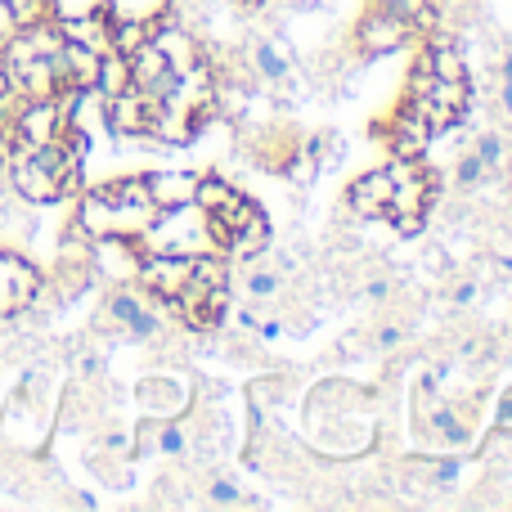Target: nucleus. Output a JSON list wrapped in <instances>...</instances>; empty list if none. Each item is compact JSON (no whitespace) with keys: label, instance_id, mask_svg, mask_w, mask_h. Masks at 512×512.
<instances>
[{"label":"nucleus","instance_id":"bb28decb","mask_svg":"<svg viewBox=\"0 0 512 512\" xmlns=\"http://www.w3.org/2000/svg\"><path fill=\"white\" fill-rule=\"evenodd\" d=\"M481 176H486V167H481V158L477 153H468V158H459V171H454V180H459V185H481Z\"/></svg>","mask_w":512,"mask_h":512},{"label":"nucleus","instance_id":"aec40b11","mask_svg":"<svg viewBox=\"0 0 512 512\" xmlns=\"http://www.w3.org/2000/svg\"><path fill=\"white\" fill-rule=\"evenodd\" d=\"M378 5H387L391 14L409 18V23H414V36H432L436 32V18H441L436 0H378Z\"/></svg>","mask_w":512,"mask_h":512},{"label":"nucleus","instance_id":"1a4fd4ad","mask_svg":"<svg viewBox=\"0 0 512 512\" xmlns=\"http://www.w3.org/2000/svg\"><path fill=\"white\" fill-rule=\"evenodd\" d=\"M373 135H382L396 158H423L427 144H432V126H427L409 104H400L387 122H373Z\"/></svg>","mask_w":512,"mask_h":512},{"label":"nucleus","instance_id":"c756f323","mask_svg":"<svg viewBox=\"0 0 512 512\" xmlns=\"http://www.w3.org/2000/svg\"><path fill=\"white\" fill-rule=\"evenodd\" d=\"M373 342H378V351H396V346L405 342V333H400L396 324H387V328H378V337H373Z\"/></svg>","mask_w":512,"mask_h":512},{"label":"nucleus","instance_id":"0eeeda50","mask_svg":"<svg viewBox=\"0 0 512 512\" xmlns=\"http://www.w3.org/2000/svg\"><path fill=\"white\" fill-rule=\"evenodd\" d=\"M63 126L68 122H63V113H59L54 99H27L5 131H9V140H14V149H36V144L59 140Z\"/></svg>","mask_w":512,"mask_h":512},{"label":"nucleus","instance_id":"9d476101","mask_svg":"<svg viewBox=\"0 0 512 512\" xmlns=\"http://www.w3.org/2000/svg\"><path fill=\"white\" fill-rule=\"evenodd\" d=\"M144 189H149L153 207H158L162 216L189 212V207H194V189H198V171H180V167L144 171Z\"/></svg>","mask_w":512,"mask_h":512},{"label":"nucleus","instance_id":"412c9836","mask_svg":"<svg viewBox=\"0 0 512 512\" xmlns=\"http://www.w3.org/2000/svg\"><path fill=\"white\" fill-rule=\"evenodd\" d=\"M234 198H239V189H234L230 180L198 176V189H194V207H198V212H221V207L234 203Z\"/></svg>","mask_w":512,"mask_h":512},{"label":"nucleus","instance_id":"ea45409f","mask_svg":"<svg viewBox=\"0 0 512 512\" xmlns=\"http://www.w3.org/2000/svg\"><path fill=\"white\" fill-rule=\"evenodd\" d=\"M499 265H504V270L512 274V256H499Z\"/></svg>","mask_w":512,"mask_h":512},{"label":"nucleus","instance_id":"f3484780","mask_svg":"<svg viewBox=\"0 0 512 512\" xmlns=\"http://www.w3.org/2000/svg\"><path fill=\"white\" fill-rule=\"evenodd\" d=\"M418 68L432 72V77H441V81H468V63H463L459 45H450V41L427 45V50L418 54Z\"/></svg>","mask_w":512,"mask_h":512},{"label":"nucleus","instance_id":"a878e982","mask_svg":"<svg viewBox=\"0 0 512 512\" xmlns=\"http://www.w3.org/2000/svg\"><path fill=\"white\" fill-rule=\"evenodd\" d=\"M158 450L167 454V459H180V454H185V432H180L176 423L162 427V432H158Z\"/></svg>","mask_w":512,"mask_h":512},{"label":"nucleus","instance_id":"6ab92c4d","mask_svg":"<svg viewBox=\"0 0 512 512\" xmlns=\"http://www.w3.org/2000/svg\"><path fill=\"white\" fill-rule=\"evenodd\" d=\"M144 41H149V18L113 14V23H108V50H117V54H135Z\"/></svg>","mask_w":512,"mask_h":512},{"label":"nucleus","instance_id":"7ed1b4c3","mask_svg":"<svg viewBox=\"0 0 512 512\" xmlns=\"http://www.w3.org/2000/svg\"><path fill=\"white\" fill-rule=\"evenodd\" d=\"M405 104L432 126V135H441L463 122V113H468V104H472V86L468 81H441V77H432V72L414 68Z\"/></svg>","mask_w":512,"mask_h":512},{"label":"nucleus","instance_id":"f704fd0d","mask_svg":"<svg viewBox=\"0 0 512 512\" xmlns=\"http://www.w3.org/2000/svg\"><path fill=\"white\" fill-rule=\"evenodd\" d=\"M499 427H504V432H512V391L504 396V405H499Z\"/></svg>","mask_w":512,"mask_h":512},{"label":"nucleus","instance_id":"dca6fc26","mask_svg":"<svg viewBox=\"0 0 512 512\" xmlns=\"http://www.w3.org/2000/svg\"><path fill=\"white\" fill-rule=\"evenodd\" d=\"M95 72H99V54L86 50L77 41H63L59 50V81L63 86H95Z\"/></svg>","mask_w":512,"mask_h":512},{"label":"nucleus","instance_id":"9b49d317","mask_svg":"<svg viewBox=\"0 0 512 512\" xmlns=\"http://www.w3.org/2000/svg\"><path fill=\"white\" fill-rule=\"evenodd\" d=\"M149 117H153V99L140 90H122V95L104 99V131L135 140V135H149Z\"/></svg>","mask_w":512,"mask_h":512},{"label":"nucleus","instance_id":"473e14b6","mask_svg":"<svg viewBox=\"0 0 512 512\" xmlns=\"http://www.w3.org/2000/svg\"><path fill=\"white\" fill-rule=\"evenodd\" d=\"M9 153H14V140H9V131L0 126V171L9 167Z\"/></svg>","mask_w":512,"mask_h":512},{"label":"nucleus","instance_id":"ddd939ff","mask_svg":"<svg viewBox=\"0 0 512 512\" xmlns=\"http://www.w3.org/2000/svg\"><path fill=\"white\" fill-rule=\"evenodd\" d=\"M387 198H391L387 167L364 171V176H355L351 189H346V207H351L355 216H364V221H382V216H387Z\"/></svg>","mask_w":512,"mask_h":512},{"label":"nucleus","instance_id":"2eb2a0df","mask_svg":"<svg viewBox=\"0 0 512 512\" xmlns=\"http://www.w3.org/2000/svg\"><path fill=\"white\" fill-rule=\"evenodd\" d=\"M265 248H270V216H265L261 207H252L248 221L230 234V243H225L221 252L230 256V261H252V256H261Z\"/></svg>","mask_w":512,"mask_h":512},{"label":"nucleus","instance_id":"a19ab883","mask_svg":"<svg viewBox=\"0 0 512 512\" xmlns=\"http://www.w3.org/2000/svg\"><path fill=\"white\" fill-rule=\"evenodd\" d=\"M198 5H212V0H198Z\"/></svg>","mask_w":512,"mask_h":512},{"label":"nucleus","instance_id":"4c0bfd02","mask_svg":"<svg viewBox=\"0 0 512 512\" xmlns=\"http://www.w3.org/2000/svg\"><path fill=\"white\" fill-rule=\"evenodd\" d=\"M504 104H508V113H512V81H504Z\"/></svg>","mask_w":512,"mask_h":512},{"label":"nucleus","instance_id":"b1692460","mask_svg":"<svg viewBox=\"0 0 512 512\" xmlns=\"http://www.w3.org/2000/svg\"><path fill=\"white\" fill-rule=\"evenodd\" d=\"M162 333V310H153V306H144L140 315L126 324V337L131 342H149V337H158Z\"/></svg>","mask_w":512,"mask_h":512},{"label":"nucleus","instance_id":"a211bd4d","mask_svg":"<svg viewBox=\"0 0 512 512\" xmlns=\"http://www.w3.org/2000/svg\"><path fill=\"white\" fill-rule=\"evenodd\" d=\"M95 90H99L104 99H113V95H122V90H131V63H126V54H117V50H104V54H99Z\"/></svg>","mask_w":512,"mask_h":512},{"label":"nucleus","instance_id":"cd10ccee","mask_svg":"<svg viewBox=\"0 0 512 512\" xmlns=\"http://www.w3.org/2000/svg\"><path fill=\"white\" fill-rule=\"evenodd\" d=\"M279 274H270V270H256V274H248V292L252 297H274L279 292Z\"/></svg>","mask_w":512,"mask_h":512},{"label":"nucleus","instance_id":"7c9ffc66","mask_svg":"<svg viewBox=\"0 0 512 512\" xmlns=\"http://www.w3.org/2000/svg\"><path fill=\"white\" fill-rule=\"evenodd\" d=\"M14 32H18V18H14V9H9V0H0V45H5Z\"/></svg>","mask_w":512,"mask_h":512},{"label":"nucleus","instance_id":"e433bc0d","mask_svg":"<svg viewBox=\"0 0 512 512\" xmlns=\"http://www.w3.org/2000/svg\"><path fill=\"white\" fill-rule=\"evenodd\" d=\"M234 5H243V9H261L265 0H234Z\"/></svg>","mask_w":512,"mask_h":512},{"label":"nucleus","instance_id":"f257e3e1","mask_svg":"<svg viewBox=\"0 0 512 512\" xmlns=\"http://www.w3.org/2000/svg\"><path fill=\"white\" fill-rule=\"evenodd\" d=\"M162 221V212L153 207L144 176H122L108 185L81 194L77 203V225L86 230V239H144L153 225Z\"/></svg>","mask_w":512,"mask_h":512},{"label":"nucleus","instance_id":"20e7f679","mask_svg":"<svg viewBox=\"0 0 512 512\" xmlns=\"http://www.w3.org/2000/svg\"><path fill=\"white\" fill-rule=\"evenodd\" d=\"M135 279H140V288L149 292L158 306L162 301H176L180 288L194 279V252H144Z\"/></svg>","mask_w":512,"mask_h":512},{"label":"nucleus","instance_id":"58836bf2","mask_svg":"<svg viewBox=\"0 0 512 512\" xmlns=\"http://www.w3.org/2000/svg\"><path fill=\"white\" fill-rule=\"evenodd\" d=\"M504 81H512V54L504 59Z\"/></svg>","mask_w":512,"mask_h":512},{"label":"nucleus","instance_id":"f03ea898","mask_svg":"<svg viewBox=\"0 0 512 512\" xmlns=\"http://www.w3.org/2000/svg\"><path fill=\"white\" fill-rule=\"evenodd\" d=\"M387 176H391V198H387V216L382 221L396 225L400 239H418L427 221V207L436 198L432 171L423 167V158H391Z\"/></svg>","mask_w":512,"mask_h":512},{"label":"nucleus","instance_id":"c85d7f7f","mask_svg":"<svg viewBox=\"0 0 512 512\" xmlns=\"http://www.w3.org/2000/svg\"><path fill=\"white\" fill-rule=\"evenodd\" d=\"M207 499H212L216 508H230V504H239V486L234 481H212V490H207Z\"/></svg>","mask_w":512,"mask_h":512},{"label":"nucleus","instance_id":"6e6552de","mask_svg":"<svg viewBox=\"0 0 512 512\" xmlns=\"http://www.w3.org/2000/svg\"><path fill=\"white\" fill-rule=\"evenodd\" d=\"M5 176H9V189H14L23 203H32V207L59 203V198H63V185H59V180H54L50 171H45L27 149H14V153H9Z\"/></svg>","mask_w":512,"mask_h":512},{"label":"nucleus","instance_id":"2f4dec72","mask_svg":"<svg viewBox=\"0 0 512 512\" xmlns=\"http://www.w3.org/2000/svg\"><path fill=\"white\" fill-rule=\"evenodd\" d=\"M477 301V283H459L454 288V306H472Z\"/></svg>","mask_w":512,"mask_h":512},{"label":"nucleus","instance_id":"39448f33","mask_svg":"<svg viewBox=\"0 0 512 512\" xmlns=\"http://www.w3.org/2000/svg\"><path fill=\"white\" fill-rule=\"evenodd\" d=\"M414 41V23L400 14H391L387 5H378L373 0V9L355 23V50L369 54V59H378V54H396L405 50V45Z\"/></svg>","mask_w":512,"mask_h":512},{"label":"nucleus","instance_id":"4468645a","mask_svg":"<svg viewBox=\"0 0 512 512\" xmlns=\"http://www.w3.org/2000/svg\"><path fill=\"white\" fill-rule=\"evenodd\" d=\"M63 32V41H77L86 50L104 54L108 50V23H113V9L108 5H95L90 14H68V18H54Z\"/></svg>","mask_w":512,"mask_h":512},{"label":"nucleus","instance_id":"f8f14e48","mask_svg":"<svg viewBox=\"0 0 512 512\" xmlns=\"http://www.w3.org/2000/svg\"><path fill=\"white\" fill-rule=\"evenodd\" d=\"M126 63H131V86L140 90V95H149V99H162L167 95V86L176 81L171 63L162 59V50L153 41H144L135 54H126Z\"/></svg>","mask_w":512,"mask_h":512},{"label":"nucleus","instance_id":"423d86ee","mask_svg":"<svg viewBox=\"0 0 512 512\" xmlns=\"http://www.w3.org/2000/svg\"><path fill=\"white\" fill-rule=\"evenodd\" d=\"M45 274L36 270L27 256L0 248V319H14L41 297Z\"/></svg>","mask_w":512,"mask_h":512},{"label":"nucleus","instance_id":"4be33fe9","mask_svg":"<svg viewBox=\"0 0 512 512\" xmlns=\"http://www.w3.org/2000/svg\"><path fill=\"white\" fill-rule=\"evenodd\" d=\"M252 63H256V72H261L265 81H288V59H283V50L279 45H270V41H256V50H252Z\"/></svg>","mask_w":512,"mask_h":512},{"label":"nucleus","instance_id":"5701e85b","mask_svg":"<svg viewBox=\"0 0 512 512\" xmlns=\"http://www.w3.org/2000/svg\"><path fill=\"white\" fill-rule=\"evenodd\" d=\"M144 310V301H140V292H131V288H117L113 297H108V319H113V324H131L135 315H140Z\"/></svg>","mask_w":512,"mask_h":512},{"label":"nucleus","instance_id":"c9c22d12","mask_svg":"<svg viewBox=\"0 0 512 512\" xmlns=\"http://www.w3.org/2000/svg\"><path fill=\"white\" fill-rule=\"evenodd\" d=\"M387 292H391V283H387V279H373V283H369V297H373V301H382Z\"/></svg>","mask_w":512,"mask_h":512},{"label":"nucleus","instance_id":"393cba45","mask_svg":"<svg viewBox=\"0 0 512 512\" xmlns=\"http://www.w3.org/2000/svg\"><path fill=\"white\" fill-rule=\"evenodd\" d=\"M481 158V167L486 171H495L499 162H504V140H499V131H486V135H477V149H472Z\"/></svg>","mask_w":512,"mask_h":512},{"label":"nucleus","instance_id":"72a5a7b5","mask_svg":"<svg viewBox=\"0 0 512 512\" xmlns=\"http://www.w3.org/2000/svg\"><path fill=\"white\" fill-rule=\"evenodd\" d=\"M108 450H113V454H122V450H131V436H122V432H108Z\"/></svg>","mask_w":512,"mask_h":512}]
</instances>
